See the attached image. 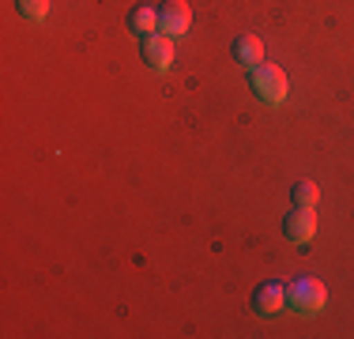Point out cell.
<instances>
[{
  "label": "cell",
  "mask_w": 354,
  "mask_h": 339,
  "mask_svg": "<svg viewBox=\"0 0 354 339\" xmlns=\"http://www.w3.org/2000/svg\"><path fill=\"white\" fill-rule=\"evenodd\" d=\"M192 27V8L189 0H166L158 8V34H170V38H185Z\"/></svg>",
  "instance_id": "3"
},
{
  "label": "cell",
  "mask_w": 354,
  "mask_h": 339,
  "mask_svg": "<svg viewBox=\"0 0 354 339\" xmlns=\"http://www.w3.org/2000/svg\"><path fill=\"white\" fill-rule=\"evenodd\" d=\"M234 61L241 68H260L264 64V38H257V34H238V42H234Z\"/></svg>",
  "instance_id": "6"
},
{
  "label": "cell",
  "mask_w": 354,
  "mask_h": 339,
  "mask_svg": "<svg viewBox=\"0 0 354 339\" xmlns=\"http://www.w3.org/2000/svg\"><path fill=\"white\" fill-rule=\"evenodd\" d=\"M129 30L140 34V38H147V34H158V12H155V8H147V4L132 8V12H129Z\"/></svg>",
  "instance_id": "8"
},
{
  "label": "cell",
  "mask_w": 354,
  "mask_h": 339,
  "mask_svg": "<svg viewBox=\"0 0 354 339\" xmlns=\"http://www.w3.org/2000/svg\"><path fill=\"white\" fill-rule=\"evenodd\" d=\"M290 200L298 203V208H317V200H320L317 181H298V185L290 189Z\"/></svg>",
  "instance_id": "9"
},
{
  "label": "cell",
  "mask_w": 354,
  "mask_h": 339,
  "mask_svg": "<svg viewBox=\"0 0 354 339\" xmlns=\"http://www.w3.org/2000/svg\"><path fill=\"white\" fill-rule=\"evenodd\" d=\"M143 61L155 72H170L177 61V38H170V34H147L143 38Z\"/></svg>",
  "instance_id": "4"
},
{
  "label": "cell",
  "mask_w": 354,
  "mask_h": 339,
  "mask_svg": "<svg viewBox=\"0 0 354 339\" xmlns=\"http://www.w3.org/2000/svg\"><path fill=\"white\" fill-rule=\"evenodd\" d=\"M286 305V286L283 283H264L257 294H252V309L260 313V317H272V313H279Z\"/></svg>",
  "instance_id": "7"
},
{
  "label": "cell",
  "mask_w": 354,
  "mask_h": 339,
  "mask_svg": "<svg viewBox=\"0 0 354 339\" xmlns=\"http://www.w3.org/2000/svg\"><path fill=\"white\" fill-rule=\"evenodd\" d=\"M283 234L290 237V241H298V245H309L313 234H317V211L294 203V211H286V219H283Z\"/></svg>",
  "instance_id": "5"
},
{
  "label": "cell",
  "mask_w": 354,
  "mask_h": 339,
  "mask_svg": "<svg viewBox=\"0 0 354 339\" xmlns=\"http://www.w3.org/2000/svg\"><path fill=\"white\" fill-rule=\"evenodd\" d=\"M249 83H252V95H257L260 102H268V106H279V102L290 95V80H286V72L279 64H268V61L260 68H252Z\"/></svg>",
  "instance_id": "1"
},
{
  "label": "cell",
  "mask_w": 354,
  "mask_h": 339,
  "mask_svg": "<svg viewBox=\"0 0 354 339\" xmlns=\"http://www.w3.org/2000/svg\"><path fill=\"white\" fill-rule=\"evenodd\" d=\"M49 8H53V0H19V12L27 15V19H35V23L46 19Z\"/></svg>",
  "instance_id": "10"
},
{
  "label": "cell",
  "mask_w": 354,
  "mask_h": 339,
  "mask_svg": "<svg viewBox=\"0 0 354 339\" xmlns=\"http://www.w3.org/2000/svg\"><path fill=\"white\" fill-rule=\"evenodd\" d=\"M286 302L298 313L313 317V313H320L328 305V286L320 283V279H298L294 286H286Z\"/></svg>",
  "instance_id": "2"
}]
</instances>
